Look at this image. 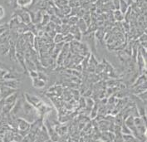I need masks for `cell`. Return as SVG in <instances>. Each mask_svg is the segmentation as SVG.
Here are the masks:
<instances>
[{
	"label": "cell",
	"instance_id": "6da1fadb",
	"mask_svg": "<svg viewBox=\"0 0 147 142\" xmlns=\"http://www.w3.org/2000/svg\"><path fill=\"white\" fill-rule=\"evenodd\" d=\"M23 97L28 102L32 105V106H34L36 109H38L39 106L43 103V102L39 98L38 96H35V95H32L30 93H28V92L23 94Z\"/></svg>",
	"mask_w": 147,
	"mask_h": 142
},
{
	"label": "cell",
	"instance_id": "7a4b0ae2",
	"mask_svg": "<svg viewBox=\"0 0 147 142\" xmlns=\"http://www.w3.org/2000/svg\"><path fill=\"white\" fill-rule=\"evenodd\" d=\"M15 15H17L20 18V20L22 21V23H23V24H28L32 23V18L30 13L28 11L24 10L23 8H20V9L17 10Z\"/></svg>",
	"mask_w": 147,
	"mask_h": 142
},
{
	"label": "cell",
	"instance_id": "3957f363",
	"mask_svg": "<svg viewBox=\"0 0 147 142\" xmlns=\"http://www.w3.org/2000/svg\"><path fill=\"white\" fill-rule=\"evenodd\" d=\"M36 141H51L50 136L48 134V131L47 130L46 126L42 125V127L39 129V131L36 135Z\"/></svg>",
	"mask_w": 147,
	"mask_h": 142
},
{
	"label": "cell",
	"instance_id": "277c9868",
	"mask_svg": "<svg viewBox=\"0 0 147 142\" xmlns=\"http://www.w3.org/2000/svg\"><path fill=\"white\" fill-rule=\"evenodd\" d=\"M18 90L16 89H13L10 87H7V86H3V85H0V92H1V96L2 99L6 98L7 96H8L9 95L13 94V92H17Z\"/></svg>",
	"mask_w": 147,
	"mask_h": 142
},
{
	"label": "cell",
	"instance_id": "5b68a950",
	"mask_svg": "<svg viewBox=\"0 0 147 142\" xmlns=\"http://www.w3.org/2000/svg\"><path fill=\"white\" fill-rule=\"evenodd\" d=\"M32 87L37 89H42L46 87V81L43 79L37 77V78L32 79Z\"/></svg>",
	"mask_w": 147,
	"mask_h": 142
},
{
	"label": "cell",
	"instance_id": "8992f818",
	"mask_svg": "<svg viewBox=\"0 0 147 142\" xmlns=\"http://www.w3.org/2000/svg\"><path fill=\"white\" fill-rule=\"evenodd\" d=\"M10 47H11V43L9 41L0 44V55L5 56L6 54H8Z\"/></svg>",
	"mask_w": 147,
	"mask_h": 142
},
{
	"label": "cell",
	"instance_id": "52a82bcc",
	"mask_svg": "<svg viewBox=\"0 0 147 142\" xmlns=\"http://www.w3.org/2000/svg\"><path fill=\"white\" fill-rule=\"evenodd\" d=\"M76 25L78 26V28L82 32H86V30H87V28H88L87 24H86V22L83 20V18H79Z\"/></svg>",
	"mask_w": 147,
	"mask_h": 142
},
{
	"label": "cell",
	"instance_id": "ba28073f",
	"mask_svg": "<svg viewBox=\"0 0 147 142\" xmlns=\"http://www.w3.org/2000/svg\"><path fill=\"white\" fill-rule=\"evenodd\" d=\"M129 9V4L125 0H120V4H119V10L123 13L125 14L127 10Z\"/></svg>",
	"mask_w": 147,
	"mask_h": 142
},
{
	"label": "cell",
	"instance_id": "9c48e42d",
	"mask_svg": "<svg viewBox=\"0 0 147 142\" xmlns=\"http://www.w3.org/2000/svg\"><path fill=\"white\" fill-rule=\"evenodd\" d=\"M64 41V34H62L61 32H57L56 35L54 36V38H53V42H54L56 44H58V43H62Z\"/></svg>",
	"mask_w": 147,
	"mask_h": 142
},
{
	"label": "cell",
	"instance_id": "30bf717a",
	"mask_svg": "<svg viewBox=\"0 0 147 142\" xmlns=\"http://www.w3.org/2000/svg\"><path fill=\"white\" fill-rule=\"evenodd\" d=\"M114 17H115V19H116V21L121 22V21H122L124 19L125 17L124 14L119 9H116L115 12H114Z\"/></svg>",
	"mask_w": 147,
	"mask_h": 142
},
{
	"label": "cell",
	"instance_id": "8fae6325",
	"mask_svg": "<svg viewBox=\"0 0 147 142\" xmlns=\"http://www.w3.org/2000/svg\"><path fill=\"white\" fill-rule=\"evenodd\" d=\"M122 139H123V141H138L132 134L122 135Z\"/></svg>",
	"mask_w": 147,
	"mask_h": 142
},
{
	"label": "cell",
	"instance_id": "7c38bea8",
	"mask_svg": "<svg viewBox=\"0 0 147 142\" xmlns=\"http://www.w3.org/2000/svg\"><path fill=\"white\" fill-rule=\"evenodd\" d=\"M8 41H9V30L0 36V44H2L3 42H6Z\"/></svg>",
	"mask_w": 147,
	"mask_h": 142
},
{
	"label": "cell",
	"instance_id": "4fadbf2b",
	"mask_svg": "<svg viewBox=\"0 0 147 142\" xmlns=\"http://www.w3.org/2000/svg\"><path fill=\"white\" fill-rule=\"evenodd\" d=\"M32 2V0H18L17 4L21 6V7H25V6L31 4Z\"/></svg>",
	"mask_w": 147,
	"mask_h": 142
},
{
	"label": "cell",
	"instance_id": "5bb4252c",
	"mask_svg": "<svg viewBox=\"0 0 147 142\" xmlns=\"http://www.w3.org/2000/svg\"><path fill=\"white\" fill-rule=\"evenodd\" d=\"M137 97L139 98L142 102L146 104V91L142 92H140L139 94H137Z\"/></svg>",
	"mask_w": 147,
	"mask_h": 142
},
{
	"label": "cell",
	"instance_id": "9a60e30c",
	"mask_svg": "<svg viewBox=\"0 0 147 142\" xmlns=\"http://www.w3.org/2000/svg\"><path fill=\"white\" fill-rule=\"evenodd\" d=\"M73 40H74V38H73V36H72L71 33H67V34L64 35V41H63V42H64L65 43H70V42H71Z\"/></svg>",
	"mask_w": 147,
	"mask_h": 142
},
{
	"label": "cell",
	"instance_id": "2e32d148",
	"mask_svg": "<svg viewBox=\"0 0 147 142\" xmlns=\"http://www.w3.org/2000/svg\"><path fill=\"white\" fill-rule=\"evenodd\" d=\"M50 16L48 15V14H44V15H42V20H41V24L42 25V26H44V25H46L49 22H50Z\"/></svg>",
	"mask_w": 147,
	"mask_h": 142
},
{
	"label": "cell",
	"instance_id": "e0dca14e",
	"mask_svg": "<svg viewBox=\"0 0 147 142\" xmlns=\"http://www.w3.org/2000/svg\"><path fill=\"white\" fill-rule=\"evenodd\" d=\"M9 30V27L8 24H1L0 25V36L3 35L4 32H6L7 31Z\"/></svg>",
	"mask_w": 147,
	"mask_h": 142
},
{
	"label": "cell",
	"instance_id": "ac0fdd59",
	"mask_svg": "<svg viewBox=\"0 0 147 142\" xmlns=\"http://www.w3.org/2000/svg\"><path fill=\"white\" fill-rule=\"evenodd\" d=\"M28 76L31 77L32 79L37 78L38 77V72L37 71V70H32V71H28Z\"/></svg>",
	"mask_w": 147,
	"mask_h": 142
},
{
	"label": "cell",
	"instance_id": "d6986e66",
	"mask_svg": "<svg viewBox=\"0 0 147 142\" xmlns=\"http://www.w3.org/2000/svg\"><path fill=\"white\" fill-rule=\"evenodd\" d=\"M5 15H6L5 8H3L2 5H0V20H2L3 18H4Z\"/></svg>",
	"mask_w": 147,
	"mask_h": 142
},
{
	"label": "cell",
	"instance_id": "ffe728a7",
	"mask_svg": "<svg viewBox=\"0 0 147 142\" xmlns=\"http://www.w3.org/2000/svg\"><path fill=\"white\" fill-rule=\"evenodd\" d=\"M2 99V96H1V92H0V100Z\"/></svg>",
	"mask_w": 147,
	"mask_h": 142
}]
</instances>
